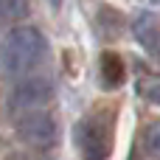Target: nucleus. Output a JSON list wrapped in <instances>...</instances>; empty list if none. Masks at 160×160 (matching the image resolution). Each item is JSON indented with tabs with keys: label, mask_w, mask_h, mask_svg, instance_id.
Instances as JSON below:
<instances>
[{
	"label": "nucleus",
	"mask_w": 160,
	"mask_h": 160,
	"mask_svg": "<svg viewBox=\"0 0 160 160\" xmlns=\"http://www.w3.org/2000/svg\"><path fill=\"white\" fill-rule=\"evenodd\" d=\"M48 42L34 25H14L0 42V68L8 76H25L45 59Z\"/></svg>",
	"instance_id": "obj_1"
},
{
	"label": "nucleus",
	"mask_w": 160,
	"mask_h": 160,
	"mask_svg": "<svg viewBox=\"0 0 160 160\" xmlns=\"http://www.w3.org/2000/svg\"><path fill=\"white\" fill-rule=\"evenodd\" d=\"M143 143H146V152L152 158H160V121L146 127V135H143Z\"/></svg>",
	"instance_id": "obj_9"
},
{
	"label": "nucleus",
	"mask_w": 160,
	"mask_h": 160,
	"mask_svg": "<svg viewBox=\"0 0 160 160\" xmlns=\"http://www.w3.org/2000/svg\"><path fill=\"white\" fill-rule=\"evenodd\" d=\"M48 3H51L53 8H59V6H62V0H48Z\"/></svg>",
	"instance_id": "obj_10"
},
{
	"label": "nucleus",
	"mask_w": 160,
	"mask_h": 160,
	"mask_svg": "<svg viewBox=\"0 0 160 160\" xmlns=\"http://www.w3.org/2000/svg\"><path fill=\"white\" fill-rule=\"evenodd\" d=\"M25 11V0H0V20H17Z\"/></svg>",
	"instance_id": "obj_8"
},
{
	"label": "nucleus",
	"mask_w": 160,
	"mask_h": 160,
	"mask_svg": "<svg viewBox=\"0 0 160 160\" xmlns=\"http://www.w3.org/2000/svg\"><path fill=\"white\" fill-rule=\"evenodd\" d=\"M138 96L149 104H160V76L158 73H146L141 70L138 76Z\"/></svg>",
	"instance_id": "obj_7"
},
{
	"label": "nucleus",
	"mask_w": 160,
	"mask_h": 160,
	"mask_svg": "<svg viewBox=\"0 0 160 160\" xmlns=\"http://www.w3.org/2000/svg\"><path fill=\"white\" fill-rule=\"evenodd\" d=\"M17 135L22 143L34 146V149H51L56 143V118L51 112V107H37V110H25L11 115Z\"/></svg>",
	"instance_id": "obj_3"
},
{
	"label": "nucleus",
	"mask_w": 160,
	"mask_h": 160,
	"mask_svg": "<svg viewBox=\"0 0 160 160\" xmlns=\"http://www.w3.org/2000/svg\"><path fill=\"white\" fill-rule=\"evenodd\" d=\"M73 143H76L82 160H107L110 158L112 135H110V124L104 121V115H98V112L84 115L73 127Z\"/></svg>",
	"instance_id": "obj_2"
},
{
	"label": "nucleus",
	"mask_w": 160,
	"mask_h": 160,
	"mask_svg": "<svg viewBox=\"0 0 160 160\" xmlns=\"http://www.w3.org/2000/svg\"><path fill=\"white\" fill-rule=\"evenodd\" d=\"M53 101V84L45 76H28L22 82L14 84V90L8 93V115L25 112V110H37V107H48Z\"/></svg>",
	"instance_id": "obj_4"
},
{
	"label": "nucleus",
	"mask_w": 160,
	"mask_h": 160,
	"mask_svg": "<svg viewBox=\"0 0 160 160\" xmlns=\"http://www.w3.org/2000/svg\"><path fill=\"white\" fill-rule=\"evenodd\" d=\"M124 79H127V65L121 62V56L112 51L101 53V87L115 90L124 84Z\"/></svg>",
	"instance_id": "obj_6"
},
{
	"label": "nucleus",
	"mask_w": 160,
	"mask_h": 160,
	"mask_svg": "<svg viewBox=\"0 0 160 160\" xmlns=\"http://www.w3.org/2000/svg\"><path fill=\"white\" fill-rule=\"evenodd\" d=\"M132 31H135V39L143 45V51L160 62V20L155 14H141L135 22H132Z\"/></svg>",
	"instance_id": "obj_5"
}]
</instances>
